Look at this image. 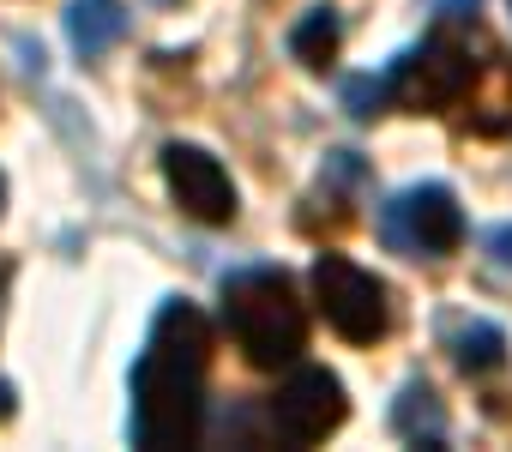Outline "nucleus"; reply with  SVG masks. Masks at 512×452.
<instances>
[{
  "instance_id": "9",
  "label": "nucleus",
  "mask_w": 512,
  "mask_h": 452,
  "mask_svg": "<svg viewBox=\"0 0 512 452\" xmlns=\"http://www.w3.org/2000/svg\"><path fill=\"white\" fill-rule=\"evenodd\" d=\"M121 31H127V7H121V0H73V7H67V43L85 61L109 55L121 43Z\"/></svg>"
},
{
  "instance_id": "16",
  "label": "nucleus",
  "mask_w": 512,
  "mask_h": 452,
  "mask_svg": "<svg viewBox=\"0 0 512 452\" xmlns=\"http://www.w3.org/2000/svg\"><path fill=\"white\" fill-rule=\"evenodd\" d=\"M0 211H7V175H0Z\"/></svg>"
},
{
  "instance_id": "14",
  "label": "nucleus",
  "mask_w": 512,
  "mask_h": 452,
  "mask_svg": "<svg viewBox=\"0 0 512 452\" xmlns=\"http://www.w3.org/2000/svg\"><path fill=\"white\" fill-rule=\"evenodd\" d=\"M476 7H482V0H434L440 19H464V13H476Z\"/></svg>"
},
{
  "instance_id": "1",
  "label": "nucleus",
  "mask_w": 512,
  "mask_h": 452,
  "mask_svg": "<svg viewBox=\"0 0 512 452\" xmlns=\"http://www.w3.org/2000/svg\"><path fill=\"white\" fill-rule=\"evenodd\" d=\"M205 374H211V326L193 302H163L145 350L133 362V446L169 452L193 446L205 422Z\"/></svg>"
},
{
  "instance_id": "5",
  "label": "nucleus",
  "mask_w": 512,
  "mask_h": 452,
  "mask_svg": "<svg viewBox=\"0 0 512 452\" xmlns=\"http://www.w3.org/2000/svg\"><path fill=\"white\" fill-rule=\"evenodd\" d=\"M380 236L392 248H404L410 260H446L458 254L464 242V211H458V193L446 181H416L404 187L398 199H386L380 211Z\"/></svg>"
},
{
  "instance_id": "6",
  "label": "nucleus",
  "mask_w": 512,
  "mask_h": 452,
  "mask_svg": "<svg viewBox=\"0 0 512 452\" xmlns=\"http://www.w3.org/2000/svg\"><path fill=\"white\" fill-rule=\"evenodd\" d=\"M344 416H350V398H344V380L332 368H296L272 392V428L290 446H314V440L338 434Z\"/></svg>"
},
{
  "instance_id": "4",
  "label": "nucleus",
  "mask_w": 512,
  "mask_h": 452,
  "mask_svg": "<svg viewBox=\"0 0 512 452\" xmlns=\"http://www.w3.org/2000/svg\"><path fill=\"white\" fill-rule=\"evenodd\" d=\"M308 284H314V308L326 314V326L344 344H380L386 338L392 314H386V284L374 272H362L344 254H320L314 272H308Z\"/></svg>"
},
{
  "instance_id": "7",
  "label": "nucleus",
  "mask_w": 512,
  "mask_h": 452,
  "mask_svg": "<svg viewBox=\"0 0 512 452\" xmlns=\"http://www.w3.org/2000/svg\"><path fill=\"white\" fill-rule=\"evenodd\" d=\"M163 181H169V199L193 217V223H235V181L229 169L205 151V145H187V139H169L163 145Z\"/></svg>"
},
{
  "instance_id": "13",
  "label": "nucleus",
  "mask_w": 512,
  "mask_h": 452,
  "mask_svg": "<svg viewBox=\"0 0 512 452\" xmlns=\"http://www.w3.org/2000/svg\"><path fill=\"white\" fill-rule=\"evenodd\" d=\"M488 254L512 272V223H494V230H488Z\"/></svg>"
},
{
  "instance_id": "8",
  "label": "nucleus",
  "mask_w": 512,
  "mask_h": 452,
  "mask_svg": "<svg viewBox=\"0 0 512 452\" xmlns=\"http://www.w3.org/2000/svg\"><path fill=\"white\" fill-rule=\"evenodd\" d=\"M392 434L410 440V446H434L446 452V404L428 380H410L398 398H392Z\"/></svg>"
},
{
  "instance_id": "3",
  "label": "nucleus",
  "mask_w": 512,
  "mask_h": 452,
  "mask_svg": "<svg viewBox=\"0 0 512 452\" xmlns=\"http://www.w3.org/2000/svg\"><path fill=\"white\" fill-rule=\"evenodd\" d=\"M476 79H482V61H476L470 43H458L446 25L428 31L416 49H404V55L386 67V91H392V103L410 109V115H440V109L464 103V97L476 91Z\"/></svg>"
},
{
  "instance_id": "2",
  "label": "nucleus",
  "mask_w": 512,
  "mask_h": 452,
  "mask_svg": "<svg viewBox=\"0 0 512 452\" xmlns=\"http://www.w3.org/2000/svg\"><path fill=\"white\" fill-rule=\"evenodd\" d=\"M223 326L253 368H296L308 350V308L284 266H247L223 278Z\"/></svg>"
},
{
  "instance_id": "12",
  "label": "nucleus",
  "mask_w": 512,
  "mask_h": 452,
  "mask_svg": "<svg viewBox=\"0 0 512 452\" xmlns=\"http://www.w3.org/2000/svg\"><path fill=\"white\" fill-rule=\"evenodd\" d=\"M386 97H392V91H386V79H368V73L344 85V109H350L356 121H368V115H380V103H386Z\"/></svg>"
},
{
  "instance_id": "11",
  "label": "nucleus",
  "mask_w": 512,
  "mask_h": 452,
  "mask_svg": "<svg viewBox=\"0 0 512 452\" xmlns=\"http://www.w3.org/2000/svg\"><path fill=\"white\" fill-rule=\"evenodd\" d=\"M452 356H458L464 374H494V368L506 362V332H500L494 320H470V326L452 338Z\"/></svg>"
},
{
  "instance_id": "15",
  "label": "nucleus",
  "mask_w": 512,
  "mask_h": 452,
  "mask_svg": "<svg viewBox=\"0 0 512 452\" xmlns=\"http://www.w3.org/2000/svg\"><path fill=\"white\" fill-rule=\"evenodd\" d=\"M13 410H19V398H13V380H0V422H13Z\"/></svg>"
},
{
  "instance_id": "10",
  "label": "nucleus",
  "mask_w": 512,
  "mask_h": 452,
  "mask_svg": "<svg viewBox=\"0 0 512 452\" xmlns=\"http://www.w3.org/2000/svg\"><path fill=\"white\" fill-rule=\"evenodd\" d=\"M338 49H344V19H338L332 7H314V13L296 19V31H290V55H296L308 73H326V67L338 61Z\"/></svg>"
}]
</instances>
